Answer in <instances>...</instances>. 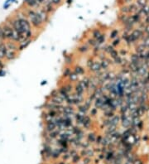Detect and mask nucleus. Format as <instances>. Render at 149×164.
<instances>
[{"instance_id": "f257e3e1", "label": "nucleus", "mask_w": 149, "mask_h": 164, "mask_svg": "<svg viewBox=\"0 0 149 164\" xmlns=\"http://www.w3.org/2000/svg\"><path fill=\"white\" fill-rule=\"evenodd\" d=\"M11 25L20 36V43L31 39L32 27L29 22L27 19L24 18L17 17L11 22Z\"/></svg>"}, {"instance_id": "f03ea898", "label": "nucleus", "mask_w": 149, "mask_h": 164, "mask_svg": "<svg viewBox=\"0 0 149 164\" xmlns=\"http://www.w3.org/2000/svg\"><path fill=\"white\" fill-rule=\"evenodd\" d=\"M50 2H51L53 5H58L61 3V0H50Z\"/></svg>"}, {"instance_id": "7ed1b4c3", "label": "nucleus", "mask_w": 149, "mask_h": 164, "mask_svg": "<svg viewBox=\"0 0 149 164\" xmlns=\"http://www.w3.org/2000/svg\"><path fill=\"white\" fill-rule=\"evenodd\" d=\"M3 66H4V64H3V61H1V59H0V70H2V69H3Z\"/></svg>"}]
</instances>
